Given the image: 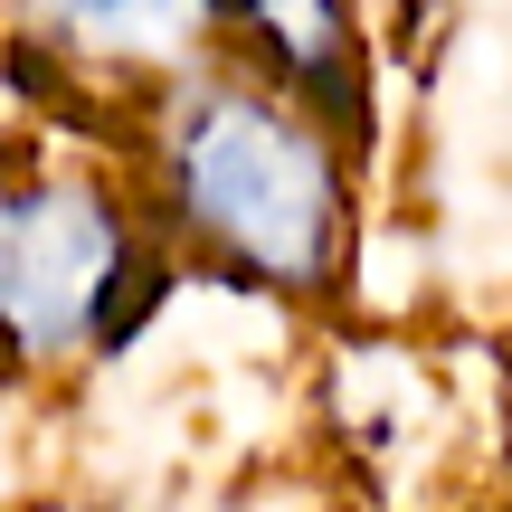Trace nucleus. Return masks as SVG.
<instances>
[{"mask_svg": "<svg viewBox=\"0 0 512 512\" xmlns=\"http://www.w3.org/2000/svg\"><path fill=\"white\" fill-rule=\"evenodd\" d=\"M133 190H143L171 266L190 256L219 285L323 304L351 275V238H361L351 143L238 57H200L143 95Z\"/></svg>", "mask_w": 512, "mask_h": 512, "instance_id": "f257e3e1", "label": "nucleus"}, {"mask_svg": "<svg viewBox=\"0 0 512 512\" xmlns=\"http://www.w3.org/2000/svg\"><path fill=\"white\" fill-rule=\"evenodd\" d=\"M171 294L143 190L105 162H0V389L114 361Z\"/></svg>", "mask_w": 512, "mask_h": 512, "instance_id": "f03ea898", "label": "nucleus"}, {"mask_svg": "<svg viewBox=\"0 0 512 512\" xmlns=\"http://www.w3.org/2000/svg\"><path fill=\"white\" fill-rule=\"evenodd\" d=\"M209 19H219V57H238L294 105H313L342 143L370 124L361 0H209Z\"/></svg>", "mask_w": 512, "mask_h": 512, "instance_id": "7ed1b4c3", "label": "nucleus"}, {"mask_svg": "<svg viewBox=\"0 0 512 512\" xmlns=\"http://www.w3.org/2000/svg\"><path fill=\"white\" fill-rule=\"evenodd\" d=\"M19 29L48 57H67L76 76H105V86H133V95L219 57L209 0H19Z\"/></svg>", "mask_w": 512, "mask_h": 512, "instance_id": "20e7f679", "label": "nucleus"}, {"mask_svg": "<svg viewBox=\"0 0 512 512\" xmlns=\"http://www.w3.org/2000/svg\"><path fill=\"white\" fill-rule=\"evenodd\" d=\"M57 512H143V503H95V494H86V503H57Z\"/></svg>", "mask_w": 512, "mask_h": 512, "instance_id": "39448f33", "label": "nucleus"}]
</instances>
